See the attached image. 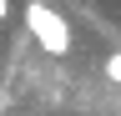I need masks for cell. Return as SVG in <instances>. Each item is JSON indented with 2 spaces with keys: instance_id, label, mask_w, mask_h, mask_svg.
I'll list each match as a JSON object with an SVG mask.
<instances>
[{
  "instance_id": "cell-1",
  "label": "cell",
  "mask_w": 121,
  "mask_h": 116,
  "mask_svg": "<svg viewBox=\"0 0 121 116\" xmlns=\"http://www.w3.org/2000/svg\"><path fill=\"white\" fill-rule=\"evenodd\" d=\"M25 30L45 56H71V25L60 20V10H51L45 0H30L25 5Z\"/></svg>"
},
{
  "instance_id": "cell-2",
  "label": "cell",
  "mask_w": 121,
  "mask_h": 116,
  "mask_svg": "<svg viewBox=\"0 0 121 116\" xmlns=\"http://www.w3.org/2000/svg\"><path fill=\"white\" fill-rule=\"evenodd\" d=\"M106 81H111V86H121V51H111V56H106Z\"/></svg>"
},
{
  "instance_id": "cell-3",
  "label": "cell",
  "mask_w": 121,
  "mask_h": 116,
  "mask_svg": "<svg viewBox=\"0 0 121 116\" xmlns=\"http://www.w3.org/2000/svg\"><path fill=\"white\" fill-rule=\"evenodd\" d=\"M10 20V0H0V25H5Z\"/></svg>"
}]
</instances>
